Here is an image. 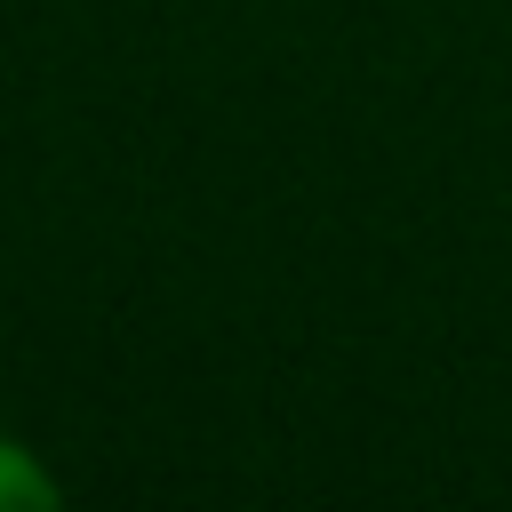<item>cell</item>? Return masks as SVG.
Masks as SVG:
<instances>
[{
    "instance_id": "6da1fadb",
    "label": "cell",
    "mask_w": 512,
    "mask_h": 512,
    "mask_svg": "<svg viewBox=\"0 0 512 512\" xmlns=\"http://www.w3.org/2000/svg\"><path fill=\"white\" fill-rule=\"evenodd\" d=\"M64 488H56V472L32 456V448H16V440H0V512H48Z\"/></svg>"
}]
</instances>
